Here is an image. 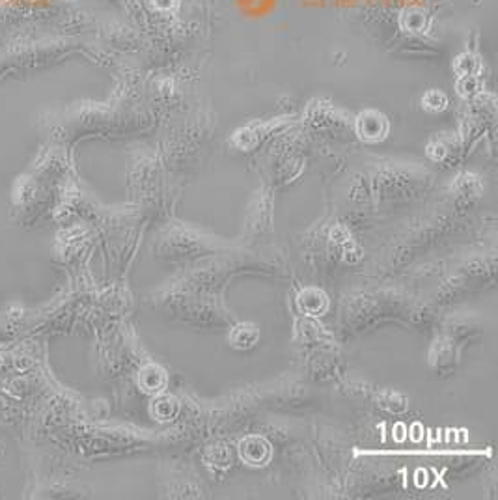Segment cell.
<instances>
[{"instance_id": "obj_3", "label": "cell", "mask_w": 498, "mask_h": 500, "mask_svg": "<svg viewBox=\"0 0 498 500\" xmlns=\"http://www.w3.org/2000/svg\"><path fill=\"white\" fill-rule=\"evenodd\" d=\"M424 105L431 111H440L446 106V96L440 94V91H430L426 97H424Z\"/></svg>"}, {"instance_id": "obj_1", "label": "cell", "mask_w": 498, "mask_h": 500, "mask_svg": "<svg viewBox=\"0 0 498 500\" xmlns=\"http://www.w3.org/2000/svg\"><path fill=\"white\" fill-rule=\"evenodd\" d=\"M402 26L409 32H426L430 29V17H427L426 11L422 10H407L402 15Z\"/></svg>"}, {"instance_id": "obj_4", "label": "cell", "mask_w": 498, "mask_h": 500, "mask_svg": "<svg viewBox=\"0 0 498 500\" xmlns=\"http://www.w3.org/2000/svg\"><path fill=\"white\" fill-rule=\"evenodd\" d=\"M153 4H155V8H159V10L168 11L176 6V0H153Z\"/></svg>"}, {"instance_id": "obj_2", "label": "cell", "mask_w": 498, "mask_h": 500, "mask_svg": "<svg viewBox=\"0 0 498 500\" xmlns=\"http://www.w3.org/2000/svg\"><path fill=\"white\" fill-rule=\"evenodd\" d=\"M455 71L461 73V75H474L476 71H479V60L474 54H459L457 60H455Z\"/></svg>"}]
</instances>
